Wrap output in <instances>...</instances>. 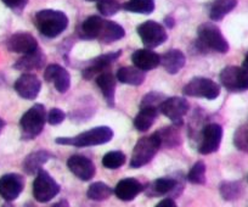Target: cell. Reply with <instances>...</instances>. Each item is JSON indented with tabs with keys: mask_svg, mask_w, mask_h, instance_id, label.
<instances>
[{
	"mask_svg": "<svg viewBox=\"0 0 248 207\" xmlns=\"http://www.w3.org/2000/svg\"><path fill=\"white\" fill-rule=\"evenodd\" d=\"M34 25L43 35L56 38L68 27V17L62 11L45 9L35 14Z\"/></svg>",
	"mask_w": 248,
	"mask_h": 207,
	"instance_id": "6da1fadb",
	"label": "cell"
},
{
	"mask_svg": "<svg viewBox=\"0 0 248 207\" xmlns=\"http://www.w3.org/2000/svg\"><path fill=\"white\" fill-rule=\"evenodd\" d=\"M113 137V132L109 127L100 126V127L92 128L90 130L83 132L76 137L70 138H57L55 142L60 145H71V146L85 147L95 146V145H102L111 142Z\"/></svg>",
	"mask_w": 248,
	"mask_h": 207,
	"instance_id": "7a4b0ae2",
	"label": "cell"
},
{
	"mask_svg": "<svg viewBox=\"0 0 248 207\" xmlns=\"http://www.w3.org/2000/svg\"><path fill=\"white\" fill-rule=\"evenodd\" d=\"M46 122V110L42 104L32 106L20 121L22 139L31 140L40 134Z\"/></svg>",
	"mask_w": 248,
	"mask_h": 207,
	"instance_id": "3957f363",
	"label": "cell"
},
{
	"mask_svg": "<svg viewBox=\"0 0 248 207\" xmlns=\"http://www.w3.org/2000/svg\"><path fill=\"white\" fill-rule=\"evenodd\" d=\"M159 147H161V142H159L156 133L149 135V137L140 138L134 146V150H133L130 167L140 168L151 162Z\"/></svg>",
	"mask_w": 248,
	"mask_h": 207,
	"instance_id": "277c9868",
	"label": "cell"
},
{
	"mask_svg": "<svg viewBox=\"0 0 248 207\" xmlns=\"http://www.w3.org/2000/svg\"><path fill=\"white\" fill-rule=\"evenodd\" d=\"M199 42L207 49H211L217 53L225 54L229 51V43L223 35L218 26L213 23H203L197 30Z\"/></svg>",
	"mask_w": 248,
	"mask_h": 207,
	"instance_id": "5b68a950",
	"label": "cell"
},
{
	"mask_svg": "<svg viewBox=\"0 0 248 207\" xmlns=\"http://www.w3.org/2000/svg\"><path fill=\"white\" fill-rule=\"evenodd\" d=\"M60 192V185L46 171L40 170L33 182V196L39 202H49Z\"/></svg>",
	"mask_w": 248,
	"mask_h": 207,
	"instance_id": "8992f818",
	"label": "cell"
},
{
	"mask_svg": "<svg viewBox=\"0 0 248 207\" xmlns=\"http://www.w3.org/2000/svg\"><path fill=\"white\" fill-rule=\"evenodd\" d=\"M184 94L187 96L204 97L208 100H214L220 94V88L209 78L195 77L190 80L183 89Z\"/></svg>",
	"mask_w": 248,
	"mask_h": 207,
	"instance_id": "52a82bcc",
	"label": "cell"
},
{
	"mask_svg": "<svg viewBox=\"0 0 248 207\" xmlns=\"http://www.w3.org/2000/svg\"><path fill=\"white\" fill-rule=\"evenodd\" d=\"M220 82L229 92L248 90V70L237 66H229L220 72Z\"/></svg>",
	"mask_w": 248,
	"mask_h": 207,
	"instance_id": "ba28073f",
	"label": "cell"
},
{
	"mask_svg": "<svg viewBox=\"0 0 248 207\" xmlns=\"http://www.w3.org/2000/svg\"><path fill=\"white\" fill-rule=\"evenodd\" d=\"M190 105L187 100L180 96H173V97H166L159 105L158 110L161 113H163L166 117L173 122V125L181 127L183 125V117L189 111Z\"/></svg>",
	"mask_w": 248,
	"mask_h": 207,
	"instance_id": "9c48e42d",
	"label": "cell"
},
{
	"mask_svg": "<svg viewBox=\"0 0 248 207\" xmlns=\"http://www.w3.org/2000/svg\"><path fill=\"white\" fill-rule=\"evenodd\" d=\"M138 34L140 35L145 47L150 48V49L159 47L168 38L163 26L156 21H146V22L141 23L138 27Z\"/></svg>",
	"mask_w": 248,
	"mask_h": 207,
	"instance_id": "30bf717a",
	"label": "cell"
},
{
	"mask_svg": "<svg viewBox=\"0 0 248 207\" xmlns=\"http://www.w3.org/2000/svg\"><path fill=\"white\" fill-rule=\"evenodd\" d=\"M223 139V128L218 123H209L202 130V139L199 145V152L209 155L218 151Z\"/></svg>",
	"mask_w": 248,
	"mask_h": 207,
	"instance_id": "8fae6325",
	"label": "cell"
},
{
	"mask_svg": "<svg viewBox=\"0 0 248 207\" xmlns=\"http://www.w3.org/2000/svg\"><path fill=\"white\" fill-rule=\"evenodd\" d=\"M25 188L22 175L9 173L0 178V196L6 201H14L20 196Z\"/></svg>",
	"mask_w": 248,
	"mask_h": 207,
	"instance_id": "7c38bea8",
	"label": "cell"
},
{
	"mask_svg": "<svg viewBox=\"0 0 248 207\" xmlns=\"http://www.w3.org/2000/svg\"><path fill=\"white\" fill-rule=\"evenodd\" d=\"M184 189V184H181L175 178H158L150 183L146 188H144L145 192L149 196H163L168 194L178 195Z\"/></svg>",
	"mask_w": 248,
	"mask_h": 207,
	"instance_id": "4fadbf2b",
	"label": "cell"
},
{
	"mask_svg": "<svg viewBox=\"0 0 248 207\" xmlns=\"http://www.w3.org/2000/svg\"><path fill=\"white\" fill-rule=\"evenodd\" d=\"M68 170L83 182H88L95 175L96 168L90 159L83 155H73L67 161Z\"/></svg>",
	"mask_w": 248,
	"mask_h": 207,
	"instance_id": "5bb4252c",
	"label": "cell"
},
{
	"mask_svg": "<svg viewBox=\"0 0 248 207\" xmlns=\"http://www.w3.org/2000/svg\"><path fill=\"white\" fill-rule=\"evenodd\" d=\"M122 51L118 50V51H114V53H108L104 54V55H100L97 58L90 60V63L83 68L82 75L85 80H93L94 77H97L100 73L106 72L107 68L109 67L112 63L117 60V59L121 56Z\"/></svg>",
	"mask_w": 248,
	"mask_h": 207,
	"instance_id": "9a60e30c",
	"label": "cell"
},
{
	"mask_svg": "<svg viewBox=\"0 0 248 207\" xmlns=\"http://www.w3.org/2000/svg\"><path fill=\"white\" fill-rule=\"evenodd\" d=\"M42 89V82L32 73H25L15 82V90L21 97L27 100H34Z\"/></svg>",
	"mask_w": 248,
	"mask_h": 207,
	"instance_id": "2e32d148",
	"label": "cell"
},
{
	"mask_svg": "<svg viewBox=\"0 0 248 207\" xmlns=\"http://www.w3.org/2000/svg\"><path fill=\"white\" fill-rule=\"evenodd\" d=\"M8 49L13 53H17V54H31L35 50H38V42L32 34L30 33H25V32H20V33H15V34L11 35L9 38L8 43Z\"/></svg>",
	"mask_w": 248,
	"mask_h": 207,
	"instance_id": "e0dca14e",
	"label": "cell"
},
{
	"mask_svg": "<svg viewBox=\"0 0 248 207\" xmlns=\"http://www.w3.org/2000/svg\"><path fill=\"white\" fill-rule=\"evenodd\" d=\"M44 80L52 83L59 93H66L71 87V76L68 71L60 65H49L44 72Z\"/></svg>",
	"mask_w": 248,
	"mask_h": 207,
	"instance_id": "ac0fdd59",
	"label": "cell"
},
{
	"mask_svg": "<svg viewBox=\"0 0 248 207\" xmlns=\"http://www.w3.org/2000/svg\"><path fill=\"white\" fill-rule=\"evenodd\" d=\"M144 185L135 178H124L114 188V194L122 201H132L141 191H144Z\"/></svg>",
	"mask_w": 248,
	"mask_h": 207,
	"instance_id": "d6986e66",
	"label": "cell"
},
{
	"mask_svg": "<svg viewBox=\"0 0 248 207\" xmlns=\"http://www.w3.org/2000/svg\"><path fill=\"white\" fill-rule=\"evenodd\" d=\"M135 67L141 71H150L161 65V56L150 49H139L132 55Z\"/></svg>",
	"mask_w": 248,
	"mask_h": 207,
	"instance_id": "ffe728a7",
	"label": "cell"
},
{
	"mask_svg": "<svg viewBox=\"0 0 248 207\" xmlns=\"http://www.w3.org/2000/svg\"><path fill=\"white\" fill-rule=\"evenodd\" d=\"M51 158L52 155L45 150H38V151L32 152L23 161V171L27 175H35L40 170H43L42 167L44 166V163H46Z\"/></svg>",
	"mask_w": 248,
	"mask_h": 207,
	"instance_id": "44dd1931",
	"label": "cell"
},
{
	"mask_svg": "<svg viewBox=\"0 0 248 207\" xmlns=\"http://www.w3.org/2000/svg\"><path fill=\"white\" fill-rule=\"evenodd\" d=\"M185 55L178 49L169 50L163 56H161V65L169 75H176L185 66Z\"/></svg>",
	"mask_w": 248,
	"mask_h": 207,
	"instance_id": "7402d4cb",
	"label": "cell"
},
{
	"mask_svg": "<svg viewBox=\"0 0 248 207\" xmlns=\"http://www.w3.org/2000/svg\"><path fill=\"white\" fill-rule=\"evenodd\" d=\"M124 35H125V31H124V28L121 25L113 22V21L104 20L102 21V26L97 40L104 43V44H109V43L122 39Z\"/></svg>",
	"mask_w": 248,
	"mask_h": 207,
	"instance_id": "603a6c76",
	"label": "cell"
},
{
	"mask_svg": "<svg viewBox=\"0 0 248 207\" xmlns=\"http://www.w3.org/2000/svg\"><path fill=\"white\" fill-rule=\"evenodd\" d=\"M96 84L106 99L108 106H114V92H116V78L111 72L100 73L96 77Z\"/></svg>",
	"mask_w": 248,
	"mask_h": 207,
	"instance_id": "cb8c5ba5",
	"label": "cell"
},
{
	"mask_svg": "<svg viewBox=\"0 0 248 207\" xmlns=\"http://www.w3.org/2000/svg\"><path fill=\"white\" fill-rule=\"evenodd\" d=\"M44 54L38 49L35 50V51H33V53L23 55L20 60H17V63L14 65V67L18 71H33L42 68L43 66H44Z\"/></svg>",
	"mask_w": 248,
	"mask_h": 207,
	"instance_id": "d4e9b609",
	"label": "cell"
},
{
	"mask_svg": "<svg viewBox=\"0 0 248 207\" xmlns=\"http://www.w3.org/2000/svg\"><path fill=\"white\" fill-rule=\"evenodd\" d=\"M158 109L151 108V106L141 108L140 112L134 118V127L139 132H146V130H149L151 128V126L155 123V120H156L157 115H158Z\"/></svg>",
	"mask_w": 248,
	"mask_h": 207,
	"instance_id": "484cf974",
	"label": "cell"
},
{
	"mask_svg": "<svg viewBox=\"0 0 248 207\" xmlns=\"http://www.w3.org/2000/svg\"><path fill=\"white\" fill-rule=\"evenodd\" d=\"M117 80L124 84L129 85H141L145 82L144 71L138 67H122L117 71Z\"/></svg>",
	"mask_w": 248,
	"mask_h": 207,
	"instance_id": "4316f807",
	"label": "cell"
},
{
	"mask_svg": "<svg viewBox=\"0 0 248 207\" xmlns=\"http://www.w3.org/2000/svg\"><path fill=\"white\" fill-rule=\"evenodd\" d=\"M237 5V0H214L209 9V17L213 21H220L233 10Z\"/></svg>",
	"mask_w": 248,
	"mask_h": 207,
	"instance_id": "83f0119b",
	"label": "cell"
},
{
	"mask_svg": "<svg viewBox=\"0 0 248 207\" xmlns=\"http://www.w3.org/2000/svg\"><path fill=\"white\" fill-rule=\"evenodd\" d=\"M102 21L100 16H90L82 23L79 30V34L83 39H97L100 30H101Z\"/></svg>",
	"mask_w": 248,
	"mask_h": 207,
	"instance_id": "f1b7e54d",
	"label": "cell"
},
{
	"mask_svg": "<svg viewBox=\"0 0 248 207\" xmlns=\"http://www.w3.org/2000/svg\"><path fill=\"white\" fill-rule=\"evenodd\" d=\"M178 126L174 125L173 127H166L161 128L157 130L156 134L158 137L159 142H161V146L164 147H175L181 143L180 134H179Z\"/></svg>",
	"mask_w": 248,
	"mask_h": 207,
	"instance_id": "f546056e",
	"label": "cell"
},
{
	"mask_svg": "<svg viewBox=\"0 0 248 207\" xmlns=\"http://www.w3.org/2000/svg\"><path fill=\"white\" fill-rule=\"evenodd\" d=\"M122 8L129 13L150 15L155 10V0H129Z\"/></svg>",
	"mask_w": 248,
	"mask_h": 207,
	"instance_id": "4dcf8cb0",
	"label": "cell"
},
{
	"mask_svg": "<svg viewBox=\"0 0 248 207\" xmlns=\"http://www.w3.org/2000/svg\"><path fill=\"white\" fill-rule=\"evenodd\" d=\"M113 190L102 182L93 183L87 191V196L93 201H104L112 195Z\"/></svg>",
	"mask_w": 248,
	"mask_h": 207,
	"instance_id": "1f68e13d",
	"label": "cell"
},
{
	"mask_svg": "<svg viewBox=\"0 0 248 207\" xmlns=\"http://www.w3.org/2000/svg\"><path fill=\"white\" fill-rule=\"evenodd\" d=\"M220 194L226 201H233L242 194V185L238 182H223L219 187Z\"/></svg>",
	"mask_w": 248,
	"mask_h": 207,
	"instance_id": "d6a6232c",
	"label": "cell"
},
{
	"mask_svg": "<svg viewBox=\"0 0 248 207\" xmlns=\"http://www.w3.org/2000/svg\"><path fill=\"white\" fill-rule=\"evenodd\" d=\"M125 163V155L122 151H109L102 158V166L108 170H117Z\"/></svg>",
	"mask_w": 248,
	"mask_h": 207,
	"instance_id": "836d02e7",
	"label": "cell"
},
{
	"mask_svg": "<svg viewBox=\"0 0 248 207\" xmlns=\"http://www.w3.org/2000/svg\"><path fill=\"white\" fill-rule=\"evenodd\" d=\"M187 179L192 184L202 185L206 183V165L203 161H197L190 170Z\"/></svg>",
	"mask_w": 248,
	"mask_h": 207,
	"instance_id": "e575fe53",
	"label": "cell"
},
{
	"mask_svg": "<svg viewBox=\"0 0 248 207\" xmlns=\"http://www.w3.org/2000/svg\"><path fill=\"white\" fill-rule=\"evenodd\" d=\"M97 10L104 16H113L121 10V4L117 0H97Z\"/></svg>",
	"mask_w": 248,
	"mask_h": 207,
	"instance_id": "d590c367",
	"label": "cell"
},
{
	"mask_svg": "<svg viewBox=\"0 0 248 207\" xmlns=\"http://www.w3.org/2000/svg\"><path fill=\"white\" fill-rule=\"evenodd\" d=\"M166 99L163 94L158 92H151L149 94L145 95L142 97V101H141V108H145V106H151V108H159V105L162 104V101Z\"/></svg>",
	"mask_w": 248,
	"mask_h": 207,
	"instance_id": "8d00e7d4",
	"label": "cell"
},
{
	"mask_svg": "<svg viewBox=\"0 0 248 207\" xmlns=\"http://www.w3.org/2000/svg\"><path fill=\"white\" fill-rule=\"evenodd\" d=\"M65 117H66L65 112H63L61 109H51V110H50V112L47 113L46 120L51 126H56V125H60V123L63 122Z\"/></svg>",
	"mask_w": 248,
	"mask_h": 207,
	"instance_id": "74e56055",
	"label": "cell"
},
{
	"mask_svg": "<svg viewBox=\"0 0 248 207\" xmlns=\"http://www.w3.org/2000/svg\"><path fill=\"white\" fill-rule=\"evenodd\" d=\"M3 3L13 10L20 11L27 5L28 0H3Z\"/></svg>",
	"mask_w": 248,
	"mask_h": 207,
	"instance_id": "f35d334b",
	"label": "cell"
},
{
	"mask_svg": "<svg viewBox=\"0 0 248 207\" xmlns=\"http://www.w3.org/2000/svg\"><path fill=\"white\" fill-rule=\"evenodd\" d=\"M156 207H178V206H176L175 201H174L173 199H164L162 200L161 202H158Z\"/></svg>",
	"mask_w": 248,
	"mask_h": 207,
	"instance_id": "ab89813d",
	"label": "cell"
},
{
	"mask_svg": "<svg viewBox=\"0 0 248 207\" xmlns=\"http://www.w3.org/2000/svg\"><path fill=\"white\" fill-rule=\"evenodd\" d=\"M51 207H70V204H68L67 200H60L59 202L54 204Z\"/></svg>",
	"mask_w": 248,
	"mask_h": 207,
	"instance_id": "60d3db41",
	"label": "cell"
},
{
	"mask_svg": "<svg viewBox=\"0 0 248 207\" xmlns=\"http://www.w3.org/2000/svg\"><path fill=\"white\" fill-rule=\"evenodd\" d=\"M242 67L246 68V70H248V53L246 54L245 60H243V64H242Z\"/></svg>",
	"mask_w": 248,
	"mask_h": 207,
	"instance_id": "b9f144b4",
	"label": "cell"
},
{
	"mask_svg": "<svg viewBox=\"0 0 248 207\" xmlns=\"http://www.w3.org/2000/svg\"><path fill=\"white\" fill-rule=\"evenodd\" d=\"M4 126H5V122H4V121L0 118V133H1V130H3Z\"/></svg>",
	"mask_w": 248,
	"mask_h": 207,
	"instance_id": "7bdbcfd3",
	"label": "cell"
},
{
	"mask_svg": "<svg viewBox=\"0 0 248 207\" xmlns=\"http://www.w3.org/2000/svg\"><path fill=\"white\" fill-rule=\"evenodd\" d=\"M3 207H14V206H11V205H4Z\"/></svg>",
	"mask_w": 248,
	"mask_h": 207,
	"instance_id": "ee69618b",
	"label": "cell"
},
{
	"mask_svg": "<svg viewBox=\"0 0 248 207\" xmlns=\"http://www.w3.org/2000/svg\"><path fill=\"white\" fill-rule=\"evenodd\" d=\"M88 1H97V0H88Z\"/></svg>",
	"mask_w": 248,
	"mask_h": 207,
	"instance_id": "f6af8a7d",
	"label": "cell"
},
{
	"mask_svg": "<svg viewBox=\"0 0 248 207\" xmlns=\"http://www.w3.org/2000/svg\"><path fill=\"white\" fill-rule=\"evenodd\" d=\"M247 143H248V130H247Z\"/></svg>",
	"mask_w": 248,
	"mask_h": 207,
	"instance_id": "bcb514c9",
	"label": "cell"
}]
</instances>
